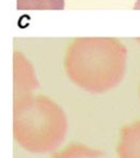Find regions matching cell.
I'll return each instance as SVG.
<instances>
[{
	"label": "cell",
	"mask_w": 140,
	"mask_h": 158,
	"mask_svg": "<svg viewBox=\"0 0 140 158\" xmlns=\"http://www.w3.org/2000/svg\"><path fill=\"white\" fill-rule=\"evenodd\" d=\"M81 42L90 87L104 91L116 85L126 67L127 49L124 45L115 38H86Z\"/></svg>",
	"instance_id": "cell-1"
},
{
	"label": "cell",
	"mask_w": 140,
	"mask_h": 158,
	"mask_svg": "<svg viewBox=\"0 0 140 158\" xmlns=\"http://www.w3.org/2000/svg\"><path fill=\"white\" fill-rule=\"evenodd\" d=\"M118 153L120 158H140V120L121 129Z\"/></svg>",
	"instance_id": "cell-2"
},
{
	"label": "cell",
	"mask_w": 140,
	"mask_h": 158,
	"mask_svg": "<svg viewBox=\"0 0 140 158\" xmlns=\"http://www.w3.org/2000/svg\"><path fill=\"white\" fill-rule=\"evenodd\" d=\"M18 10H63L65 0H18Z\"/></svg>",
	"instance_id": "cell-3"
},
{
	"label": "cell",
	"mask_w": 140,
	"mask_h": 158,
	"mask_svg": "<svg viewBox=\"0 0 140 158\" xmlns=\"http://www.w3.org/2000/svg\"><path fill=\"white\" fill-rule=\"evenodd\" d=\"M135 9H140V0H137V2L135 5Z\"/></svg>",
	"instance_id": "cell-4"
},
{
	"label": "cell",
	"mask_w": 140,
	"mask_h": 158,
	"mask_svg": "<svg viewBox=\"0 0 140 158\" xmlns=\"http://www.w3.org/2000/svg\"><path fill=\"white\" fill-rule=\"evenodd\" d=\"M138 40H139V42H140V38H138Z\"/></svg>",
	"instance_id": "cell-5"
}]
</instances>
